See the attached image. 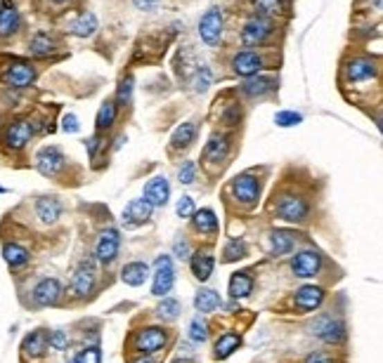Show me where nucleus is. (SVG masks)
<instances>
[{"mask_svg":"<svg viewBox=\"0 0 383 363\" xmlns=\"http://www.w3.org/2000/svg\"><path fill=\"white\" fill-rule=\"evenodd\" d=\"M274 36V21L267 19V17L253 15L244 21L242 31H239V38H242L244 45L249 48H258V45H265L267 40Z\"/></svg>","mask_w":383,"mask_h":363,"instance_id":"1","label":"nucleus"},{"mask_svg":"<svg viewBox=\"0 0 383 363\" xmlns=\"http://www.w3.org/2000/svg\"><path fill=\"white\" fill-rule=\"evenodd\" d=\"M274 212L277 217L294 224H301L310 215V203L299 194H282L279 198H274Z\"/></svg>","mask_w":383,"mask_h":363,"instance_id":"2","label":"nucleus"},{"mask_svg":"<svg viewBox=\"0 0 383 363\" xmlns=\"http://www.w3.org/2000/svg\"><path fill=\"white\" fill-rule=\"evenodd\" d=\"M262 68H267V59L262 50H244L232 57V71L242 78L258 76Z\"/></svg>","mask_w":383,"mask_h":363,"instance_id":"3","label":"nucleus"},{"mask_svg":"<svg viewBox=\"0 0 383 363\" xmlns=\"http://www.w3.org/2000/svg\"><path fill=\"white\" fill-rule=\"evenodd\" d=\"M175 286V269H173V259L168 255L157 257L154 262V276H152V295L163 297L173 290Z\"/></svg>","mask_w":383,"mask_h":363,"instance_id":"4","label":"nucleus"},{"mask_svg":"<svg viewBox=\"0 0 383 363\" xmlns=\"http://www.w3.org/2000/svg\"><path fill=\"white\" fill-rule=\"evenodd\" d=\"M33 80H36V68L24 59H12L3 71V83L15 90L28 88V85H33Z\"/></svg>","mask_w":383,"mask_h":363,"instance_id":"5","label":"nucleus"},{"mask_svg":"<svg viewBox=\"0 0 383 363\" xmlns=\"http://www.w3.org/2000/svg\"><path fill=\"white\" fill-rule=\"evenodd\" d=\"M222 33H225V17H222V10L211 8L202 19H199V36L206 45H218L222 40Z\"/></svg>","mask_w":383,"mask_h":363,"instance_id":"6","label":"nucleus"},{"mask_svg":"<svg viewBox=\"0 0 383 363\" xmlns=\"http://www.w3.org/2000/svg\"><path fill=\"white\" fill-rule=\"evenodd\" d=\"M232 194L239 203L244 205H256L260 198V180L253 175V172H242L232 180Z\"/></svg>","mask_w":383,"mask_h":363,"instance_id":"7","label":"nucleus"},{"mask_svg":"<svg viewBox=\"0 0 383 363\" xmlns=\"http://www.w3.org/2000/svg\"><path fill=\"white\" fill-rule=\"evenodd\" d=\"M312 335H317L327 344H339L346 339L348 333H346V324H343L341 319H336V316H331V314H322L315 324H312Z\"/></svg>","mask_w":383,"mask_h":363,"instance_id":"8","label":"nucleus"},{"mask_svg":"<svg viewBox=\"0 0 383 363\" xmlns=\"http://www.w3.org/2000/svg\"><path fill=\"white\" fill-rule=\"evenodd\" d=\"M33 135H36V125H33L31 118H15L5 128V144L12 151H19V149H24L33 140Z\"/></svg>","mask_w":383,"mask_h":363,"instance_id":"9","label":"nucleus"},{"mask_svg":"<svg viewBox=\"0 0 383 363\" xmlns=\"http://www.w3.org/2000/svg\"><path fill=\"white\" fill-rule=\"evenodd\" d=\"M230 149H232V140L227 135H220V132H215V135L208 137V142H206L204 147V163L208 165V168H222V163L227 160V156H230Z\"/></svg>","mask_w":383,"mask_h":363,"instance_id":"10","label":"nucleus"},{"mask_svg":"<svg viewBox=\"0 0 383 363\" xmlns=\"http://www.w3.org/2000/svg\"><path fill=\"white\" fill-rule=\"evenodd\" d=\"M379 76V68H376V62L369 59V57H353L346 66V78L350 80L353 85H362L369 83Z\"/></svg>","mask_w":383,"mask_h":363,"instance_id":"11","label":"nucleus"},{"mask_svg":"<svg viewBox=\"0 0 383 363\" xmlns=\"http://www.w3.org/2000/svg\"><path fill=\"white\" fill-rule=\"evenodd\" d=\"M66 165V158L62 153V149L57 147H43L36 156V168L45 177H57Z\"/></svg>","mask_w":383,"mask_h":363,"instance_id":"12","label":"nucleus"},{"mask_svg":"<svg viewBox=\"0 0 383 363\" xmlns=\"http://www.w3.org/2000/svg\"><path fill=\"white\" fill-rule=\"evenodd\" d=\"M319 269H322V255L315 250H301L291 257V272L299 276V279L317 276Z\"/></svg>","mask_w":383,"mask_h":363,"instance_id":"13","label":"nucleus"},{"mask_svg":"<svg viewBox=\"0 0 383 363\" xmlns=\"http://www.w3.org/2000/svg\"><path fill=\"white\" fill-rule=\"evenodd\" d=\"M166 342H168V333H166L163 328H145V331H140L135 335V349L145 356L163 349Z\"/></svg>","mask_w":383,"mask_h":363,"instance_id":"14","label":"nucleus"},{"mask_svg":"<svg viewBox=\"0 0 383 363\" xmlns=\"http://www.w3.org/2000/svg\"><path fill=\"white\" fill-rule=\"evenodd\" d=\"M118 245H121V236H118L116 229H107V232L100 234L95 245V255L102 264H112L118 255Z\"/></svg>","mask_w":383,"mask_h":363,"instance_id":"15","label":"nucleus"},{"mask_svg":"<svg viewBox=\"0 0 383 363\" xmlns=\"http://www.w3.org/2000/svg\"><path fill=\"white\" fill-rule=\"evenodd\" d=\"M95 279H97V274H95L93 262L85 259V262L78 264L76 272H73V279H71L73 292H76L78 297H88L90 292H93V288H95Z\"/></svg>","mask_w":383,"mask_h":363,"instance_id":"16","label":"nucleus"},{"mask_svg":"<svg viewBox=\"0 0 383 363\" xmlns=\"http://www.w3.org/2000/svg\"><path fill=\"white\" fill-rule=\"evenodd\" d=\"M142 198L147 201L152 207H161L168 203L170 198V184L166 177H154L145 184V192H142Z\"/></svg>","mask_w":383,"mask_h":363,"instance_id":"17","label":"nucleus"},{"mask_svg":"<svg viewBox=\"0 0 383 363\" xmlns=\"http://www.w3.org/2000/svg\"><path fill=\"white\" fill-rule=\"evenodd\" d=\"M322 302H324V290L317 286H303L294 295V304L299 311H315L322 307Z\"/></svg>","mask_w":383,"mask_h":363,"instance_id":"18","label":"nucleus"},{"mask_svg":"<svg viewBox=\"0 0 383 363\" xmlns=\"http://www.w3.org/2000/svg\"><path fill=\"white\" fill-rule=\"evenodd\" d=\"M21 28V15L10 0H5L0 5V38H10L15 36Z\"/></svg>","mask_w":383,"mask_h":363,"instance_id":"19","label":"nucleus"},{"mask_svg":"<svg viewBox=\"0 0 383 363\" xmlns=\"http://www.w3.org/2000/svg\"><path fill=\"white\" fill-rule=\"evenodd\" d=\"M62 295V286L57 279H43L41 283L33 288V302L38 307H50V304H57V299Z\"/></svg>","mask_w":383,"mask_h":363,"instance_id":"20","label":"nucleus"},{"mask_svg":"<svg viewBox=\"0 0 383 363\" xmlns=\"http://www.w3.org/2000/svg\"><path fill=\"white\" fill-rule=\"evenodd\" d=\"M213 264H215V259H213V252H211L208 248H202V250H197L190 257V267H192L194 279L202 281V283L211 279V274H213Z\"/></svg>","mask_w":383,"mask_h":363,"instance_id":"21","label":"nucleus"},{"mask_svg":"<svg viewBox=\"0 0 383 363\" xmlns=\"http://www.w3.org/2000/svg\"><path fill=\"white\" fill-rule=\"evenodd\" d=\"M152 210L154 207L145 198L130 201L128 207L123 210V224L125 227H140V224H145L152 217Z\"/></svg>","mask_w":383,"mask_h":363,"instance_id":"22","label":"nucleus"},{"mask_svg":"<svg viewBox=\"0 0 383 363\" xmlns=\"http://www.w3.org/2000/svg\"><path fill=\"white\" fill-rule=\"evenodd\" d=\"M296 241H299V234L289 232V229H274L270 234V252L274 257H282L287 252L294 250Z\"/></svg>","mask_w":383,"mask_h":363,"instance_id":"23","label":"nucleus"},{"mask_svg":"<svg viewBox=\"0 0 383 363\" xmlns=\"http://www.w3.org/2000/svg\"><path fill=\"white\" fill-rule=\"evenodd\" d=\"M55 50H57V40L48 31L33 33V38L28 40V52L36 59H48L50 55H55Z\"/></svg>","mask_w":383,"mask_h":363,"instance_id":"24","label":"nucleus"},{"mask_svg":"<svg viewBox=\"0 0 383 363\" xmlns=\"http://www.w3.org/2000/svg\"><path fill=\"white\" fill-rule=\"evenodd\" d=\"M277 90V78L274 76H253V78H247V83L242 85V92L247 97H265V95H272Z\"/></svg>","mask_w":383,"mask_h":363,"instance_id":"25","label":"nucleus"},{"mask_svg":"<svg viewBox=\"0 0 383 363\" xmlns=\"http://www.w3.org/2000/svg\"><path fill=\"white\" fill-rule=\"evenodd\" d=\"M192 229L197 234H206V236H213L218 232V217L211 207H204V210H194L192 215Z\"/></svg>","mask_w":383,"mask_h":363,"instance_id":"26","label":"nucleus"},{"mask_svg":"<svg viewBox=\"0 0 383 363\" xmlns=\"http://www.w3.org/2000/svg\"><path fill=\"white\" fill-rule=\"evenodd\" d=\"M256 8V12L260 17H282V15H289L291 12V0H251Z\"/></svg>","mask_w":383,"mask_h":363,"instance_id":"27","label":"nucleus"},{"mask_svg":"<svg viewBox=\"0 0 383 363\" xmlns=\"http://www.w3.org/2000/svg\"><path fill=\"white\" fill-rule=\"evenodd\" d=\"M194 140H197V123H182L170 137V151H182L190 149Z\"/></svg>","mask_w":383,"mask_h":363,"instance_id":"28","label":"nucleus"},{"mask_svg":"<svg viewBox=\"0 0 383 363\" xmlns=\"http://www.w3.org/2000/svg\"><path fill=\"white\" fill-rule=\"evenodd\" d=\"M116 116H118V106L114 100H107L102 102L100 111H97V118H95V130L100 132H107L114 128V123H116Z\"/></svg>","mask_w":383,"mask_h":363,"instance_id":"29","label":"nucleus"},{"mask_svg":"<svg viewBox=\"0 0 383 363\" xmlns=\"http://www.w3.org/2000/svg\"><path fill=\"white\" fill-rule=\"evenodd\" d=\"M60 212H62V205L55 196H45V198H38L36 203V215L38 220L45 222V224H53L60 220Z\"/></svg>","mask_w":383,"mask_h":363,"instance_id":"30","label":"nucleus"},{"mask_svg":"<svg viewBox=\"0 0 383 363\" xmlns=\"http://www.w3.org/2000/svg\"><path fill=\"white\" fill-rule=\"evenodd\" d=\"M251 290H253V279H251L249 272H237L230 276V297L232 299L249 297Z\"/></svg>","mask_w":383,"mask_h":363,"instance_id":"31","label":"nucleus"},{"mask_svg":"<svg viewBox=\"0 0 383 363\" xmlns=\"http://www.w3.org/2000/svg\"><path fill=\"white\" fill-rule=\"evenodd\" d=\"M150 276V267L145 262H130L121 269V279L128 286H142Z\"/></svg>","mask_w":383,"mask_h":363,"instance_id":"32","label":"nucleus"},{"mask_svg":"<svg viewBox=\"0 0 383 363\" xmlns=\"http://www.w3.org/2000/svg\"><path fill=\"white\" fill-rule=\"evenodd\" d=\"M21 349H24V354L31 356V359H38V356H43L45 349H48V333H45V331L31 333V335L24 339Z\"/></svg>","mask_w":383,"mask_h":363,"instance_id":"33","label":"nucleus"},{"mask_svg":"<svg viewBox=\"0 0 383 363\" xmlns=\"http://www.w3.org/2000/svg\"><path fill=\"white\" fill-rule=\"evenodd\" d=\"M222 304L220 295L215 290H211V288H202V290L197 292V297H194V307H197L202 314H211V311H215Z\"/></svg>","mask_w":383,"mask_h":363,"instance_id":"34","label":"nucleus"},{"mask_svg":"<svg viewBox=\"0 0 383 363\" xmlns=\"http://www.w3.org/2000/svg\"><path fill=\"white\" fill-rule=\"evenodd\" d=\"M69 31H71L73 36H78V38L93 36V33L97 31V17H95L93 12H83L76 21H71Z\"/></svg>","mask_w":383,"mask_h":363,"instance_id":"35","label":"nucleus"},{"mask_svg":"<svg viewBox=\"0 0 383 363\" xmlns=\"http://www.w3.org/2000/svg\"><path fill=\"white\" fill-rule=\"evenodd\" d=\"M3 257H5V262L10 264L12 269H19V267H24V264L28 262V250L26 248H21V245H17V243H5L3 245Z\"/></svg>","mask_w":383,"mask_h":363,"instance_id":"36","label":"nucleus"},{"mask_svg":"<svg viewBox=\"0 0 383 363\" xmlns=\"http://www.w3.org/2000/svg\"><path fill=\"white\" fill-rule=\"evenodd\" d=\"M239 344H242V337H239L237 333H225V335H220V339L215 342V359H227V356L239 349Z\"/></svg>","mask_w":383,"mask_h":363,"instance_id":"37","label":"nucleus"},{"mask_svg":"<svg viewBox=\"0 0 383 363\" xmlns=\"http://www.w3.org/2000/svg\"><path fill=\"white\" fill-rule=\"evenodd\" d=\"M249 255V248L242 239H230L222 250V262H237V259H244Z\"/></svg>","mask_w":383,"mask_h":363,"instance_id":"38","label":"nucleus"},{"mask_svg":"<svg viewBox=\"0 0 383 363\" xmlns=\"http://www.w3.org/2000/svg\"><path fill=\"white\" fill-rule=\"evenodd\" d=\"M182 311L180 307V302L178 299H173V297H163V302L157 307V316L161 321H173V319H178V314Z\"/></svg>","mask_w":383,"mask_h":363,"instance_id":"39","label":"nucleus"},{"mask_svg":"<svg viewBox=\"0 0 383 363\" xmlns=\"http://www.w3.org/2000/svg\"><path fill=\"white\" fill-rule=\"evenodd\" d=\"M133 90H135V78L133 76L121 78V83H118V90H116V104H121V106H128L130 100H133Z\"/></svg>","mask_w":383,"mask_h":363,"instance_id":"40","label":"nucleus"},{"mask_svg":"<svg viewBox=\"0 0 383 363\" xmlns=\"http://www.w3.org/2000/svg\"><path fill=\"white\" fill-rule=\"evenodd\" d=\"M190 339L192 342H206L208 339V326L202 316H194L192 324H190Z\"/></svg>","mask_w":383,"mask_h":363,"instance_id":"41","label":"nucleus"},{"mask_svg":"<svg viewBox=\"0 0 383 363\" xmlns=\"http://www.w3.org/2000/svg\"><path fill=\"white\" fill-rule=\"evenodd\" d=\"M303 123V116L299 111H277L274 113V125L279 128H294V125Z\"/></svg>","mask_w":383,"mask_h":363,"instance_id":"42","label":"nucleus"},{"mask_svg":"<svg viewBox=\"0 0 383 363\" xmlns=\"http://www.w3.org/2000/svg\"><path fill=\"white\" fill-rule=\"evenodd\" d=\"M73 363H102V351L100 347H85L76 354Z\"/></svg>","mask_w":383,"mask_h":363,"instance_id":"43","label":"nucleus"},{"mask_svg":"<svg viewBox=\"0 0 383 363\" xmlns=\"http://www.w3.org/2000/svg\"><path fill=\"white\" fill-rule=\"evenodd\" d=\"M178 180L180 184H194V180H197V163H194V160H185V163L180 165Z\"/></svg>","mask_w":383,"mask_h":363,"instance_id":"44","label":"nucleus"},{"mask_svg":"<svg viewBox=\"0 0 383 363\" xmlns=\"http://www.w3.org/2000/svg\"><path fill=\"white\" fill-rule=\"evenodd\" d=\"M102 149H105V137H102L100 132H95L93 137H88V140H85V151H88V156L93 160L97 158V153H100Z\"/></svg>","mask_w":383,"mask_h":363,"instance_id":"45","label":"nucleus"},{"mask_svg":"<svg viewBox=\"0 0 383 363\" xmlns=\"http://www.w3.org/2000/svg\"><path fill=\"white\" fill-rule=\"evenodd\" d=\"M48 344H50V347H53V349H66L69 347V335H66V333L64 331H55V333H50V335H48Z\"/></svg>","mask_w":383,"mask_h":363,"instance_id":"46","label":"nucleus"},{"mask_svg":"<svg viewBox=\"0 0 383 363\" xmlns=\"http://www.w3.org/2000/svg\"><path fill=\"white\" fill-rule=\"evenodd\" d=\"M211 80H213V73H211V68H202V71L197 73V78H194V90L197 92H204L206 88L211 85Z\"/></svg>","mask_w":383,"mask_h":363,"instance_id":"47","label":"nucleus"},{"mask_svg":"<svg viewBox=\"0 0 383 363\" xmlns=\"http://www.w3.org/2000/svg\"><path fill=\"white\" fill-rule=\"evenodd\" d=\"M175 212H178L180 217H192L194 215V201L190 196H182L178 201V205H175Z\"/></svg>","mask_w":383,"mask_h":363,"instance_id":"48","label":"nucleus"},{"mask_svg":"<svg viewBox=\"0 0 383 363\" xmlns=\"http://www.w3.org/2000/svg\"><path fill=\"white\" fill-rule=\"evenodd\" d=\"M62 130L69 132V135H76V132L81 130V123H78V118L73 116V113H66V116L62 118Z\"/></svg>","mask_w":383,"mask_h":363,"instance_id":"49","label":"nucleus"},{"mask_svg":"<svg viewBox=\"0 0 383 363\" xmlns=\"http://www.w3.org/2000/svg\"><path fill=\"white\" fill-rule=\"evenodd\" d=\"M303 363H336V359L329 354V351H312V354L305 356V361Z\"/></svg>","mask_w":383,"mask_h":363,"instance_id":"50","label":"nucleus"},{"mask_svg":"<svg viewBox=\"0 0 383 363\" xmlns=\"http://www.w3.org/2000/svg\"><path fill=\"white\" fill-rule=\"evenodd\" d=\"M175 255H178L180 259L190 257V245H187V241H178V243H175Z\"/></svg>","mask_w":383,"mask_h":363,"instance_id":"51","label":"nucleus"},{"mask_svg":"<svg viewBox=\"0 0 383 363\" xmlns=\"http://www.w3.org/2000/svg\"><path fill=\"white\" fill-rule=\"evenodd\" d=\"M159 5V0H135V8L137 10H145V12H150Z\"/></svg>","mask_w":383,"mask_h":363,"instance_id":"52","label":"nucleus"},{"mask_svg":"<svg viewBox=\"0 0 383 363\" xmlns=\"http://www.w3.org/2000/svg\"><path fill=\"white\" fill-rule=\"evenodd\" d=\"M135 363H157V361L150 359V356H142V359H140V361H135Z\"/></svg>","mask_w":383,"mask_h":363,"instance_id":"53","label":"nucleus"},{"mask_svg":"<svg viewBox=\"0 0 383 363\" xmlns=\"http://www.w3.org/2000/svg\"><path fill=\"white\" fill-rule=\"evenodd\" d=\"M50 3H53V5H66L69 0H50Z\"/></svg>","mask_w":383,"mask_h":363,"instance_id":"54","label":"nucleus"},{"mask_svg":"<svg viewBox=\"0 0 383 363\" xmlns=\"http://www.w3.org/2000/svg\"><path fill=\"white\" fill-rule=\"evenodd\" d=\"M173 363H187V361H173Z\"/></svg>","mask_w":383,"mask_h":363,"instance_id":"55","label":"nucleus"},{"mask_svg":"<svg viewBox=\"0 0 383 363\" xmlns=\"http://www.w3.org/2000/svg\"><path fill=\"white\" fill-rule=\"evenodd\" d=\"M0 194H5V189H0Z\"/></svg>","mask_w":383,"mask_h":363,"instance_id":"56","label":"nucleus"},{"mask_svg":"<svg viewBox=\"0 0 383 363\" xmlns=\"http://www.w3.org/2000/svg\"><path fill=\"white\" fill-rule=\"evenodd\" d=\"M69 363H73V361H69Z\"/></svg>","mask_w":383,"mask_h":363,"instance_id":"57","label":"nucleus"}]
</instances>
